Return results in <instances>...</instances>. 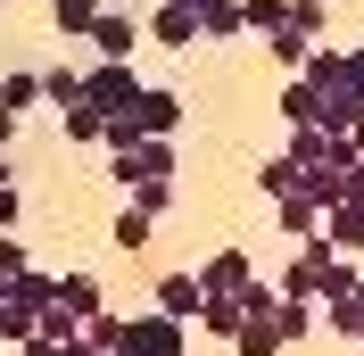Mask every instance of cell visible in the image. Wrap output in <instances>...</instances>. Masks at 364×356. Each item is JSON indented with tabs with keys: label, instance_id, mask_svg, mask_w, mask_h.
Listing matches in <instances>:
<instances>
[{
	"label": "cell",
	"instance_id": "cell-1",
	"mask_svg": "<svg viewBox=\"0 0 364 356\" xmlns=\"http://www.w3.org/2000/svg\"><path fill=\"white\" fill-rule=\"evenodd\" d=\"M83 100H91L100 116H124V108L141 100V75L124 67V58H100V67H83Z\"/></svg>",
	"mask_w": 364,
	"mask_h": 356
},
{
	"label": "cell",
	"instance_id": "cell-2",
	"mask_svg": "<svg viewBox=\"0 0 364 356\" xmlns=\"http://www.w3.org/2000/svg\"><path fill=\"white\" fill-rule=\"evenodd\" d=\"M116 356H191V323H174V315H141V323H124Z\"/></svg>",
	"mask_w": 364,
	"mask_h": 356
},
{
	"label": "cell",
	"instance_id": "cell-3",
	"mask_svg": "<svg viewBox=\"0 0 364 356\" xmlns=\"http://www.w3.org/2000/svg\"><path fill=\"white\" fill-rule=\"evenodd\" d=\"M240 323H249L240 290H199V315H191V332H207V340H232Z\"/></svg>",
	"mask_w": 364,
	"mask_h": 356
},
{
	"label": "cell",
	"instance_id": "cell-4",
	"mask_svg": "<svg viewBox=\"0 0 364 356\" xmlns=\"http://www.w3.org/2000/svg\"><path fill=\"white\" fill-rule=\"evenodd\" d=\"M174 174V141H133V150H116V182L133 191V182H158Z\"/></svg>",
	"mask_w": 364,
	"mask_h": 356
},
{
	"label": "cell",
	"instance_id": "cell-5",
	"mask_svg": "<svg viewBox=\"0 0 364 356\" xmlns=\"http://www.w3.org/2000/svg\"><path fill=\"white\" fill-rule=\"evenodd\" d=\"M149 42L158 50H191L199 42V9H191V0H158V9H149Z\"/></svg>",
	"mask_w": 364,
	"mask_h": 356
},
{
	"label": "cell",
	"instance_id": "cell-6",
	"mask_svg": "<svg viewBox=\"0 0 364 356\" xmlns=\"http://www.w3.org/2000/svg\"><path fill=\"white\" fill-rule=\"evenodd\" d=\"M91 50H100V58H133V42H141V25L124 17V9H100V17H91V33H83Z\"/></svg>",
	"mask_w": 364,
	"mask_h": 356
},
{
	"label": "cell",
	"instance_id": "cell-7",
	"mask_svg": "<svg viewBox=\"0 0 364 356\" xmlns=\"http://www.w3.org/2000/svg\"><path fill=\"white\" fill-rule=\"evenodd\" d=\"M298 83H306V75H298ZM356 116H364V100H356L348 83H323V91H315V133H348Z\"/></svg>",
	"mask_w": 364,
	"mask_h": 356
},
{
	"label": "cell",
	"instance_id": "cell-8",
	"mask_svg": "<svg viewBox=\"0 0 364 356\" xmlns=\"http://www.w3.org/2000/svg\"><path fill=\"white\" fill-rule=\"evenodd\" d=\"M199 273V290H249L257 282V266H249V248H215L207 266H191Z\"/></svg>",
	"mask_w": 364,
	"mask_h": 356
},
{
	"label": "cell",
	"instance_id": "cell-9",
	"mask_svg": "<svg viewBox=\"0 0 364 356\" xmlns=\"http://www.w3.org/2000/svg\"><path fill=\"white\" fill-rule=\"evenodd\" d=\"M323 241L340 248V257H364V207H323Z\"/></svg>",
	"mask_w": 364,
	"mask_h": 356
},
{
	"label": "cell",
	"instance_id": "cell-10",
	"mask_svg": "<svg viewBox=\"0 0 364 356\" xmlns=\"http://www.w3.org/2000/svg\"><path fill=\"white\" fill-rule=\"evenodd\" d=\"M58 307H67L75 323H83V315H100V307H108V298H100V273H83V266L58 273Z\"/></svg>",
	"mask_w": 364,
	"mask_h": 356
},
{
	"label": "cell",
	"instance_id": "cell-11",
	"mask_svg": "<svg viewBox=\"0 0 364 356\" xmlns=\"http://www.w3.org/2000/svg\"><path fill=\"white\" fill-rule=\"evenodd\" d=\"M273 216H282V232H290V241H315V232H323V199H306V191L273 199Z\"/></svg>",
	"mask_w": 364,
	"mask_h": 356
},
{
	"label": "cell",
	"instance_id": "cell-12",
	"mask_svg": "<svg viewBox=\"0 0 364 356\" xmlns=\"http://www.w3.org/2000/svg\"><path fill=\"white\" fill-rule=\"evenodd\" d=\"M158 315L191 323V315H199V273H158Z\"/></svg>",
	"mask_w": 364,
	"mask_h": 356
},
{
	"label": "cell",
	"instance_id": "cell-13",
	"mask_svg": "<svg viewBox=\"0 0 364 356\" xmlns=\"http://www.w3.org/2000/svg\"><path fill=\"white\" fill-rule=\"evenodd\" d=\"M240 0H199V42H240Z\"/></svg>",
	"mask_w": 364,
	"mask_h": 356
},
{
	"label": "cell",
	"instance_id": "cell-14",
	"mask_svg": "<svg viewBox=\"0 0 364 356\" xmlns=\"http://www.w3.org/2000/svg\"><path fill=\"white\" fill-rule=\"evenodd\" d=\"M232 348H240V356H282V332H273V307H265V315H249V323L232 332Z\"/></svg>",
	"mask_w": 364,
	"mask_h": 356
},
{
	"label": "cell",
	"instance_id": "cell-15",
	"mask_svg": "<svg viewBox=\"0 0 364 356\" xmlns=\"http://www.w3.org/2000/svg\"><path fill=\"white\" fill-rule=\"evenodd\" d=\"M257 191H265V199H290V191H298V157H290V150H273L265 166H257Z\"/></svg>",
	"mask_w": 364,
	"mask_h": 356
},
{
	"label": "cell",
	"instance_id": "cell-16",
	"mask_svg": "<svg viewBox=\"0 0 364 356\" xmlns=\"http://www.w3.org/2000/svg\"><path fill=\"white\" fill-rule=\"evenodd\" d=\"M91 17H100V0H50V25H58L67 42H83V33H91Z\"/></svg>",
	"mask_w": 364,
	"mask_h": 356
},
{
	"label": "cell",
	"instance_id": "cell-17",
	"mask_svg": "<svg viewBox=\"0 0 364 356\" xmlns=\"http://www.w3.org/2000/svg\"><path fill=\"white\" fill-rule=\"evenodd\" d=\"M33 100H42V75H33V67H9V75H0V108H33Z\"/></svg>",
	"mask_w": 364,
	"mask_h": 356
},
{
	"label": "cell",
	"instance_id": "cell-18",
	"mask_svg": "<svg viewBox=\"0 0 364 356\" xmlns=\"http://www.w3.org/2000/svg\"><path fill=\"white\" fill-rule=\"evenodd\" d=\"M108 232H116V248H133V257H141V248L158 241V216H141V207H124V216H116Z\"/></svg>",
	"mask_w": 364,
	"mask_h": 356
},
{
	"label": "cell",
	"instance_id": "cell-19",
	"mask_svg": "<svg viewBox=\"0 0 364 356\" xmlns=\"http://www.w3.org/2000/svg\"><path fill=\"white\" fill-rule=\"evenodd\" d=\"M323 307V332H340V340H364V307L356 298H315Z\"/></svg>",
	"mask_w": 364,
	"mask_h": 356
},
{
	"label": "cell",
	"instance_id": "cell-20",
	"mask_svg": "<svg viewBox=\"0 0 364 356\" xmlns=\"http://www.w3.org/2000/svg\"><path fill=\"white\" fill-rule=\"evenodd\" d=\"M42 100L50 108H75L83 100V67H42Z\"/></svg>",
	"mask_w": 364,
	"mask_h": 356
},
{
	"label": "cell",
	"instance_id": "cell-21",
	"mask_svg": "<svg viewBox=\"0 0 364 356\" xmlns=\"http://www.w3.org/2000/svg\"><path fill=\"white\" fill-rule=\"evenodd\" d=\"M58 125H67V141H108V116L91 108V100H75V108H58Z\"/></svg>",
	"mask_w": 364,
	"mask_h": 356
},
{
	"label": "cell",
	"instance_id": "cell-22",
	"mask_svg": "<svg viewBox=\"0 0 364 356\" xmlns=\"http://www.w3.org/2000/svg\"><path fill=\"white\" fill-rule=\"evenodd\" d=\"M323 25H331V0H290V33L323 42Z\"/></svg>",
	"mask_w": 364,
	"mask_h": 356
},
{
	"label": "cell",
	"instance_id": "cell-23",
	"mask_svg": "<svg viewBox=\"0 0 364 356\" xmlns=\"http://www.w3.org/2000/svg\"><path fill=\"white\" fill-rule=\"evenodd\" d=\"M83 340H91L100 356H116V340H124V315H108V307H100V315H83Z\"/></svg>",
	"mask_w": 364,
	"mask_h": 356
},
{
	"label": "cell",
	"instance_id": "cell-24",
	"mask_svg": "<svg viewBox=\"0 0 364 356\" xmlns=\"http://www.w3.org/2000/svg\"><path fill=\"white\" fill-rule=\"evenodd\" d=\"M265 42H273V67H306V50H315V42H306V33H290V25H282V33H265Z\"/></svg>",
	"mask_w": 364,
	"mask_h": 356
},
{
	"label": "cell",
	"instance_id": "cell-25",
	"mask_svg": "<svg viewBox=\"0 0 364 356\" xmlns=\"http://www.w3.org/2000/svg\"><path fill=\"white\" fill-rule=\"evenodd\" d=\"M282 116H290V125H315V83H282Z\"/></svg>",
	"mask_w": 364,
	"mask_h": 356
},
{
	"label": "cell",
	"instance_id": "cell-26",
	"mask_svg": "<svg viewBox=\"0 0 364 356\" xmlns=\"http://www.w3.org/2000/svg\"><path fill=\"white\" fill-rule=\"evenodd\" d=\"M133 207H141V216H166V207H174V174H158V182H133Z\"/></svg>",
	"mask_w": 364,
	"mask_h": 356
},
{
	"label": "cell",
	"instance_id": "cell-27",
	"mask_svg": "<svg viewBox=\"0 0 364 356\" xmlns=\"http://www.w3.org/2000/svg\"><path fill=\"white\" fill-rule=\"evenodd\" d=\"M356 257H331V273H323V298H356Z\"/></svg>",
	"mask_w": 364,
	"mask_h": 356
},
{
	"label": "cell",
	"instance_id": "cell-28",
	"mask_svg": "<svg viewBox=\"0 0 364 356\" xmlns=\"http://www.w3.org/2000/svg\"><path fill=\"white\" fill-rule=\"evenodd\" d=\"M25 266H33V257H25V241H17V232H0V273H25Z\"/></svg>",
	"mask_w": 364,
	"mask_h": 356
},
{
	"label": "cell",
	"instance_id": "cell-29",
	"mask_svg": "<svg viewBox=\"0 0 364 356\" xmlns=\"http://www.w3.org/2000/svg\"><path fill=\"white\" fill-rule=\"evenodd\" d=\"M348 91H356V100H364V42L348 50Z\"/></svg>",
	"mask_w": 364,
	"mask_h": 356
},
{
	"label": "cell",
	"instance_id": "cell-30",
	"mask_svg": "<svg viewBox=\"0 0 364 356\" xmlns=\"http://www.w3.org/2000/svg\"><path fill=\"white\" fill-rule=\"evenodd\" d=\"M9 141H17V108H0V150H9Z\"/></svg>",
	"mask_w": 364,
	"mask_h": 356
},
{
	"label": "cell",
	"instance_id": "cell-31",
	"mask_svg": "<svg viewBox=\"0 0 364 356\" xmlns=\"http://www.w3.org/2000/svg\"><path fill=\"white\" fill-rule=\"evenodd\" d=\"M58 356H100V348H91V340H83V332H75V340H67V348H58Z\"/></svg>",
	"mask_w": 364,
	"mask_h": 356
},
{
	"label": "cell",
	"instance_id": "cell-32",
	"mask_svg": "<svg viewBox=\"0 0 364 356\" xmlns=\"http://www.w3.org/2000/svg\"><path fill=\"white\" fill-rule=\"evenodd\" d=\"M348 150H356V157H364V116H356V125H348Z\"/></svg>",
	"mask_w": 364,
	"mask_h": 356
},
{
	"label": "cell",
	"instance_id": "cell-33",
	"mask_svg": "<svg viewBox=\"0 0 364 356\" xmlns=\"http://www.w3.org/2000/svg\"><path fill=\"white\" fill-rule=\"evenodd\" d=\"M356 307H364V273H356Z\"/></svg>",
	"mask_w": 364,
	"mask_h": 356
},
{
	"label": "cell",
	"instance_id": "cell-34",
	"mask_svg": "<svg viewBox=\"0 0 364 356\" xmlns=\"http://www.w3.org/2000/svg\"><path fill=\"white\" fill-rule=\"evenodd\" d=\"M0 298H9V273H0Z\"/></svg>",
	"mask_w": 364,
	"mask_h": 356
},
{
	"label": "cell",
	"instance_id": "cell-35",
	"mask_svg": "<svg viewBox=\"0 0 364 356\" xmlns=\"http://www.w3.org/2000/svg\"><path fill=\"white\" fill-rule=\"evenodd\" d=\"M191 9H199V0H191Z\"/></svg>",
	"mask_w": 364,
	"mask_h": 356
}]
</instances>
